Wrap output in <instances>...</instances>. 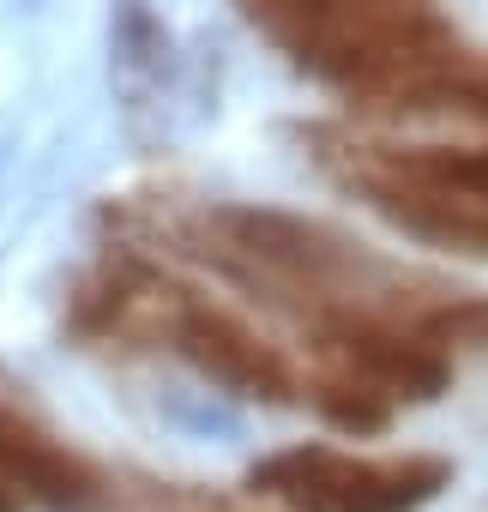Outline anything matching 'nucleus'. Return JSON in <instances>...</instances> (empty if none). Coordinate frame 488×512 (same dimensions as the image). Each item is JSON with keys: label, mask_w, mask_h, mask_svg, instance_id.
Returning <instances> with one entry per match:
<instances>
[{"label": "nucleus", "mask_w": 488, "mask_h": 512, "mask_svg": "<svg viewBox=\"0 0 488 512\" xmlns=\"http://www.w3.org/2000/svg\"><path fill=\"white\" fill-rule=\"evenodd\" d=\"M392 175H410V181H422V187L464 193V199H482V205H488V145H476V151L428 145V151H416V157H398Z\"/></svg>", "instance_id": "6"}, {"label": "nucleus", "mask_w": 488, "mask_h": 512, "mask_svg": "<svg viewBox=\"0 0 488 512\" xmlns=\"http://www.w3.org/2000/svg\"><path fill=\"white\" fill-rule=\"evenodd\" d=\"M314 404H320L338 428H350V434H380V428L392 422L386 392H374L368 380H320V386H314Z\"/></svg>", "instance_id": "7"}, {"label": "nucleus", "mask_w": 488, "mask_h": 512, "mask_svg": "<svg viewBox=\"0 0 488 512\" xmlns=\"http://www.w3.org/2000/svg\"><path fill=\"white\" fill-rule=\"evenodd\" d=\"M223 229L235 235L241 253H254L260 266L308 278V284H326L338 266H350L344 241H332L320 223H302V217H284V211H229Z\"/></svg>", "instance_id": "5"}, {"label": "nucleus", "mask_w": 488, "mask_h": 512, "mask_svg": "<svg viewBox=\"0 0 488 512\" xmlns=\"http://www.w3.org/2000/svg\"><path fill=\"white\" fill-rule=\"evenodd\" d=\"M398 7H416V0H398Z\"/></svg>", "instance_id": "9"}, {"label": "nucleus", "mask_w": 488, "mask_h": 512, "mask_svg": "<svg viewBox=\"0 0 488 512\" xmlns=\"http://www.w3.org/2000/svg\"><path fill=\"white\" fill-rule=\"evenodd\" d=\"M344 362L356 380H368L386 398H440L452 386V362L434 338H404V332H380V326H350L338 338Z\"/></svg>", "instance_id": "3"}, {"label": "nucleus", "mask_w": 488, "mask_h": 512, "mask_svg": "<svg viewBox=\"0 0 488 512\" xmlns=\"http://www.w3.org/2000/svg\"><path fill=\"white\" fill-rule=\"evenodd\" d=\"M452 482L446 458H344L332 446H296L266 458L248 488L296 512H410Z\"/></svg>", "instance_id": "1"}, {"label": "nucleus", "mask_w": 488, "mask_h": 512, "mask_svg": "<svg viewBox=\"0 0 488 512\" xmlns=\"http://www.w3.org/2000/svg\"><path fill=\"white\" fill-rule=\"evenodd\" d=\"M0 476L19 482L31 500L55 506V512H85L97 500V476L85 458H73L67 446H55L43 428L19 422L0 410Z\"/></svg>", "instance_id": "4"}, {"label": "nucleus", "mask_w": 488, "mask_h": 512, "mask_svg": "<svg viewBox=\"0 0 488 512\" xmlns=\"http://www.w3.org/2000/svg\"><path fill=\"white\" fill-rule=\"evenodd\" d=\"M175 344L187 350L193 368H205L217 386H229V392H241V398H266V404L296 398L290 362H284L272 344H260L241 320L217 314V308H187L181 326H175Z\"/></svg>", "instance_id": "2"}, {"label": "nucleus", "mask_w": 488, "mask_h": 512, "mask_svg": "<svg viewBox=\"0 0 488 512\" xmlns=\"http://www.w3.org/2000/svg\"><path fill=\"white\" fill-rule=\"evenodd\" d=\"M0 512H13V494H7V488H0Z\"/></svg>", "instance_id": "8"}]
</instances>
